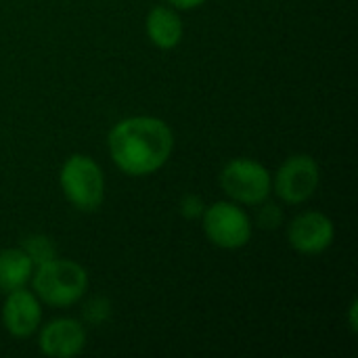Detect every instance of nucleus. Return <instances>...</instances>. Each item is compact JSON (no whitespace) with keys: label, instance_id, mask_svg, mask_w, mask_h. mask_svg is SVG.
Instances as JSON below:
<instances>
[{"label":"nucleus","instance_id":"1","mask_svg":"<svg viewBox=\"0 0 358 358\" xmlns=\"http://www.w3.org/2000/svg\"><path fill=\"white\" fill-rule=\"evenodd\" d=\"M107 149L120 172L128 176H149L162 170L170 159L174 132L159 117L132 115L109 130Z\"/></svg>","mask_w":358,"mask_h":358},{"label":"nucleus","instance_id":"2","mask_svg":"<svg viewBox=\"0 0 358 358\" xmlns=\"http://www.w3.org/2000/svg\"><path fill=\"white\" fill-rule=\"evenodd\" d=\"M31 289L42 304L67 308L88 292V273L73 260L52 258L31 273Z\"/></svg>","mask_w":358,"mask_h":358},{"label":"nucleus","instance_id":"3","mask_svg":"<svg viewBox=\"0 0 358 358\" xmlns=\"http://www.w3.org/2000/svg\"><path fill=\"white\" fill-rule=\"evenodd\" d=\"M59 185L65 199L80 212H96L105 199V176L101 166L84 155L73 153L59 172Z\"/></svg>","mask_w":358,"mask_h":358},{"label":"nucleus","instance_id":"4","mask_svg":"<svg viewBox=\"0 0 358 358\" xmlns=\"http://www.w3.org/2000/svg\"><path fill=\"white\" fill-rule=\"evenodd\" d=\"M201 229L208 241L220 250H241L250 243L254 227L248 212L235 201H216L206 206Z\"/></svg>","mask_w":358,"mask_h":358},{"label":"nucleus","instance_id":"5","mask_svg":"<svg viewBox=\"0 0 358 358\" xmlns=\"http://www.w3.org/2000/svg\"><path fill=\"white\" fill-rule=\"evenodd\" d=\"M220 189L239 206H258L273 193V174L256 159H231L220 176Z\"/></svg>","mask_w":358,"mask_h":358},{"label":"nucleus","instance_id":"6","mask_svg":"<svg viewBox=\"0 0 358 358\" xmlns=\"http://www.w3.org/2000/svg\"><path fill=\"white\" fill-rule=\"evenodd\" d=\"M319 182H321V170L315 157L306 153H298L287 157L279 166L273 178V191L283 203L300 206L315 195Z\"/></svg>","mask_w":358,"mask_h":358},{"label":"nucleus","instance_id":"7","mask_svg":"<svg viewBox=\"0 0 358 358\" xmlns=\"http://www.w3.org/2000/svg\"><path fill=\"white\" fill-rule=\"evenodd\" d=\"M336 239V227L323 212H304L287 227L289 245L302 256H319L331 248Z\"/></svg>","mask_w":358,"mask_h":358},{"label":"nucleus","instance_id":"8","mask_svg":"<svg viewBox=\"0 0 358 358\" xmlns=\"http://www.w3.org/2000/svg\"><path fill=\"white\" fill-rule=\"evenodd\" d=\"M2 304V327L19 340H25L34 336L40 329L42 323V302L34 292H27L25 287L4 294Z\"/></svg>","mask_w":358,"mask_h":358},{"label":"nucleus","instance_id":"9","mask_svg":"<svg viewBox=\"0 0 358 358\" xmlns=\"http://www.w3.org/2000/svg\"><path fill=\"white\" fill-rule=\"evenodd\" d=\"M38 346L44 357H78L86 348V327L76 319H55L40 329Z\"/></svg>","mask_w":358,"mask_h":358},{"label":"nucleus","instance_id":"10","mask_svg":"<svg viewBox=\"0 0 358 358\" xmlns=\"http://www.w3.org/2000/svg\"><path fill=\"white\" fill-rule=\"evenodd\" d=\"M145 29H147V38L151 40L153 46H157L159 50H172L180 44L185 27H182V19L178 15L176 8H172L170 4H157L147 13L145 19Z\"/></svg>","mask_w":358,"mask_h":358},{"label":"nucleus","instance_id":"11","mask_svg":"<svg viewBox=\"0 0 358 358\" xmlns=\"http://www.w3.org/2000/svg\"><path fill=\"white\" fill-rule=\"evenodd\" d=\"M34 264L21 248L0 250V292L8 294L29 283Z\"/></svg>","mask_w":358,"mask_h":358},{"label":"nucleus","instance_id":"12","mask_svg":"<svg viewBox=\"0 0 358 358\" xmlns=\"http://www.w3.org/2000/svg\"><path fill=\"white\" fill-rule=\"evenodd\" d=\"M21 250L27 254V258L31 260L34 268L57 258V248L52 243L50 237L46 235H29L21 241Z\"/></svg>","mask_w":358,"mask_h":358},{"label":"nucleus","instance_id":"13","mask_svg":"<svg viewBox=\"0 0 358 358\" xmlns=\"http://www.w3.org/2000/svg\"><path fill=\"white\" fill-rule=\"evenodd\" d=\"M258 208V227L264 229V231H273V229H279L285 220V214H283V208L275 201H268L264 199L262 203L256 206Z\"/></svg>","mask_w":358,"mask_h":358},{"label":"nucleus","instance_id":"14","mask_svg":"<svg viewBox=\"0 0 358 358\" xmlns=\"http://www.w3.org/2000/svg\"><path fill=\"white\" fill-rule=\"evenodd\" d=\"M82 315H84V321H86L88 325L99 327V325H103L105 321H109V317H111V304H109V300H105V298H92L90 302H86Z\"/></svg>","mask_w":358,"mask_h":358},{"label":"nucleus","instance_id":"15","mask_svg":"<svg viewBox=\"0 0 358 358\" xmlns=\"http://www.w3.org/2000/svg\"><path fill=\"white\" fill-rule=\"evenodd\" d=\"M178 210H180L182 218H187V220H197V218H201V214H203V210H206V201H203L201 195H197V193H187V195L180 199Z\"/></svg>","mask_w":358,"mask_h":358},{"label":"nucleus","instance_id":"16","mask_svg":"<svg viewBox=\"0 0 358 358\" xmlns=\"http://www.w3.org/2000/svg\"><path fill=\"white\" fill-rule=\"evenodd\" d=\"M172 8H176V10H191V8H197V6H201L203 2H208V0H166Z\"/></svg>","mask_w":358,"mask_h":358},{"label":"nucleus","instance_id":"17","mask_svg":"<svg viewBox=\"0 0 358 358\" xmlns=\"http://www.w3.org/2000/svg\"><path fill=\"white\" fill-rule=\"evenodd\" d=\"M357 310H358V302L357 300H352V304H350V329H352V331H358Z\"/></svg>","mask_w":358,"mask_h":358}]
</instances>
